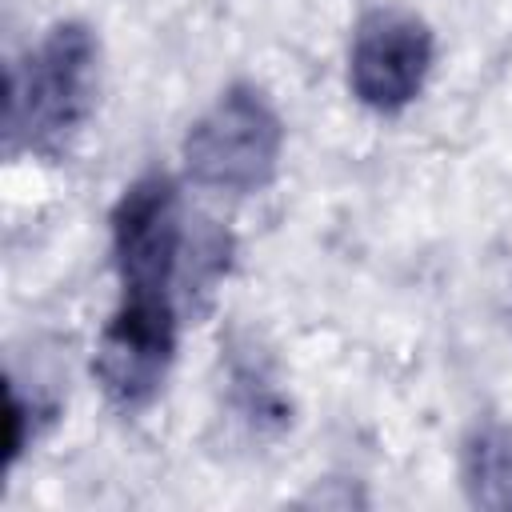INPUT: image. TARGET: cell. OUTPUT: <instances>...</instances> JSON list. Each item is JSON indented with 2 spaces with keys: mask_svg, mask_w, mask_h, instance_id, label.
I'll use <instances>...</instances> for the list:
<instances>
[{
  "mask_svg": "<svg viewBox=\"0 0 512 512\" xmlns=\"http://www.w3.org/2000/svg\"><path fill=\"white\" fill-rule=\"evenodd\" d=\"M284 120L256 84H228L188 128L180 160L192 184L248 196L276 180Z\"/></svg>",
  "mask_w": 512,
  "mask_h": 512,
  "instance_id": "7a4b0ae2",
  "label": "cell"
},
{
  "mask_svg": "<svg viewBox=\"0 0 512 512\" xmlns=\"http://www.w3.org/2000/svg\"><path fill=\"white\" fill-rule=\"evenodd\" d=\"M100 92V40L80 20L52 24L8 72V148L60 156L84 132Z\"/></svg>",
  "mask_w": 512,
  "mask_h": 512,
  "instance_id": "6da1fadb",
  "label": "cell"
},
{
  "mask_svg": "<svg viewBox=\"0 0 512 512\" xmlns=\"http://www.w3.org/2000/svg\"><path fill=\"white\" fill-rule=\"evenodd\" d=\"M232 396H236L244 420L256 424V428H264V424L280 428L284 416H288L284 400H280L276 384H268V372H264L260 360H236L232 364Z\"/></svg>",
  "mask_w": 512,
  "mask_h": 512,
  "instance_id": "52a82bcc",
  "label": "cell"
},
{
  "mask_svg": "<svg viewBox=\"0 0 512 512\" xmlns=\"http://www.w3.org/2000/svg\"><path fill=\"white\" fill-rule=\"evenodd\" d=\"M460 484L472 508L512 512V424L480 420L460 444Z\"/></svg>",
  "mask_w": 512,
  "mask_h": 512,
  "instance_id": "8992f818",
  "label": "cell"
},
{
  "mask_svg": "<svg viewBox=\"0 0 512 512\" xmlns=\"http://www.w3.org/2000/svg\"><path fill=\"white\" fill-rule=\"evenodd\" d=\"M436 60L432 28L404 8H372L360 16L348 48V88L372 112H404L428 84Z\"/></svg>",
  "mask_w": 512,
  "mask_h": 512,
  "instance_id": "5b68a950",
  "label": "cell"
},
{
  "mask_svg": "<svg viewBox=\"0 0 512 512\" xmlns=\"http://www.w3.org/2000/svg\"><path fill=\"white\" fill-rule=\"evenodd\" d=\"M184 252L188 236L176 180L168 172H144L112 208V264L120 292L172 296Z\"/></svg>",
  "mask_w": 512,
  "mask_h": 512,
  "instance_id": "277c9868",
  "label": "cell"
},
{
  "mask_svg": "<svg viewBox=\"0 0 512 512\" xmlns=\"http://www.w3.org/2000/svg\"><path fill=\"white\" fill-rule=\"evenodd\" d=\"M176 360V300L148 292H120L112 320L96 344V384L120 412L148 408Z\"/></svg>",
  "mask_w": 512,
  "mask_h": 512,
  "instance_id": "3957f363",
  "label": "cell"
},
{
  "mask_svg": "<svg viewBox=\"0 0 512 512\" xmlns=\"http://www.w3.org/2000/svg\"><path fill=\"white\" fill-rule=\"evenodd\" d=\"M28 416H36V408H28L16 392V384H8V408H4V424H8V436H4V456H8V468L20 460V452L28 448Z\"/></svg>",
  "mask_w": 512,
  "mask_h": 512,
  "instance_id": "ba28073f",
  "label": "cell"
}]
</instances>
